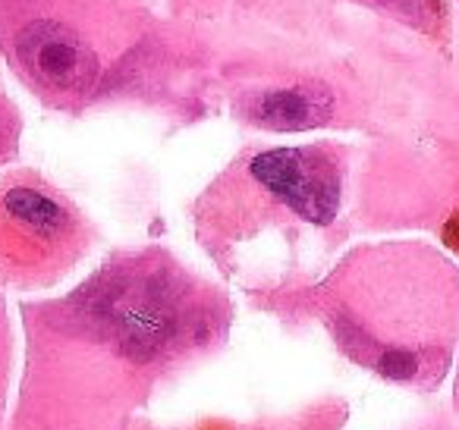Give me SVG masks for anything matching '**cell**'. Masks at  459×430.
<instances>
[{
	"mask_svg": "<svg viewBox=\"0 0 459 430\" xmlns=\"http://www.w3.org/2000/svg\"><path fill=\"white\" fill-rule=\"evenodd\" d=\"M415 367H419L415 355L403 352V348H387V352H381V358H377V371L394 380H409L415 374Z\"/></svg>",
	"mask_w": 459,
	"mask_h": 430,
	"instance_id": "obj_7",
	"label": "cell"
},
{
	"mask_svg": "<svg viewBox=\"0 0 459 430\" xmlns=\"http://www.w3.org/2000/svg\"><path fill=\"white\" fill-rule=\"evenodd\" d=\"M4 211L13 223H20L26 233H32L35 239H60L70 229V214L54 202L51 195L29 185H13L4 195Z\"/></svg>",
	"mask_w": 459,
	"mask_h": 430,
	"instance_id": "obj_5",
	"label": "cell"
},
{
	"mask_svg": "<svg viewBox=\"0 0 459 430\" xmlns=\"http://www.w3.org/2000/svg\"><path fill=\"white\" fill-rule=\"evenodd\" d=\"M20 60L45 89L79 95L98 79V57L70 26L57 20H35L16 39Z\"/></svg>",
	"mask_w": 459,
	"mask_h": 430,
	"instance_id": "obj_3",
	"label": "cell"
},
{
	"mask_svg": "<svg viewBox=\"0 0 459 430\" xmlns=\"http://www.w3.org/2000/svg\"><path fill=\"white\" fill-rule=\"evenodd\" d=\"M446 242H450V245H459V217H453L450 227H446Z\"/></svg>",
	"mask_w": 459,
	"mask_h": 430,
	"instance_id": "obj_8",
	"label": "cell"
},
{
	"mask_svg": "<svg viewBox=\"0 0 459 430\" xmlns=\"http://www.w3.org/2000/svg\"><path fill=\"white\" fill-rule=\"evenodd\" d=\"M362 4L387 10V13L400 16L403 22L431 35H437L440 22H444V0H362Z\"/></svg>",
	"mask_w": 459,
	"mask_h": 430,
	"instance_id": "obj_6",
	"label": "cell"
},
{
	"mask_svg": "<svg viewBox=\"0 0 459 430\" xmlns=\"http://www.w3.org/2000/svg\"><path fill=\"white\" fill-rule=\"evenodd\" d=\"M85 314L117 342L126 358L152 361L183 336L186 302L164 273L123 271L104 277L85 296Z\"/></svg>",
	"mask_w": 459,
	"mask_h": 430,
	"instance_id": "obj_1",
	"label": "cell"
},
{
	"mask_svg": "<svg viewBox=\"0 0 459 430\" xmlns=\"http://www.w3.org/2000/svg\"><path fill=\"white\" fill-rule=\"evenodd\" d=\"M249 173L308 223H331L340 211V173L325 151L315 148H274L249 164Z\"/></svg>",
	"mask_w": 459,
	"mask_h": 430,
	"instance_id": "obj_2",
	"label": "cell"
},
{
	"mask_svg": "<svg viewBox=\"0 0 459 430\" xmlns=\"http://www.w3.org/2000/svg\"><path fill=\"white\" fill-rule=\"evenodd\" d=\"M249 110L262 126L277 133H299L331 120L333 95L325 85H293V89L262 91Z\"/></svg>",
	"mask_w": 459,
	"mask_h": 430,
	"instance_id": "obj_4",
	"label": "cell"
}]
</instances>
